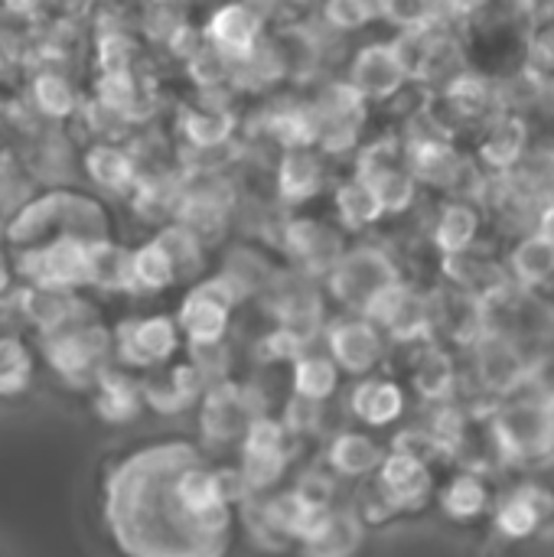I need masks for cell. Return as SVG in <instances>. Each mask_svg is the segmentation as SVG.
<instances>
[{
	"label": "cell",
	"instance_id": "1",
	"mask_svg": "<svg viewBox=\"0 0 554 557\" xmlns=\"http://www.w3.org/2000/svg\"><path fill=\"white\" fill-rule=\"evenodd\" d=\"M500 463H535L554 457V411L522 395L496 405L487 421Z\"/></svg>",
	"mask_w": 554,
	"mask_h": 557
},
{
	"label": "cell",
	"instance_id": "2",
	"mask_svg": "<svg viewBox=\"0 0 554 557\" xmlns=\"http://www.w3.org/2000/svg\"><path fill=\"white\" fill-rule=\"evenodd\" d=\"M65 222V232L78 242L98 245V242H111L108 238V215L101 212L98 202H91L88 196L78 193H49L36 202H26L20 209V215L10 222V238L13 242H29L36 245V238L52 225V222Z\"/></svg>",
	"mask_w": 554,
	"mask_h": 557
},
{
	"label": "cell",
	"instance_id": "3",
	"mask_svg": "<svg viewBox=\"0 0 554 557\" xmlns=\"http://www.w3.org/2000/svg\"><path fill=\"white\" fill-rule=\"evenodd\" d=\"M46 359L49 366L69 379V382H91L98 379L104 369L101 362L111 352V333L101 323H82V317L56 333H46Z\"/></svg>",
	"mask_w": 554,
	"mask_h": 557
},
{
	"label": "cell",
	"instance_id": "4",
	"mask_svg": "<svg viewBox=\"0 0 554 557\" xmlns=\"http://www.w3.org/2000/svg\"><path fill=\"white\" fill-rule=\"evenodd\" d=\"M327 277H330L333 297H340L346 307H356L359 313L366 310V304L376 294H382L385 287H392V284L402 281L395 261L382 248H376V245L349 248Z\"/></svg>",
	"mask_w": 554,
	"mask_h": 557
},
{
	"label": "cell",
	"instance_id": "5",
	"mask_svg": "<svg viewBox=\"0 0 554 557\" xmlns=\"http://www.w3.org/2000/svg\"><path fill=\"white\" fill-rule=\"evenodd\" d=\"M16 268L33 281L46 287H65L75 290L88 284L91 277V245L78 238H52L26 248L16 261Z\"/></svg>",
	"mask_w": 554,
	"mask_h": 557
},
{
	"label": "cell",
	"instance_id": "6",
	"mask_svg": "<svg viewBox=\"0 0 554 557\" xmlns=\"http://www.w3.org/2000/svg\"><path fill=\"white\" fill-rule=\"evenodd\" d=\"M473 352V372L483 385V392L496 395V398H513L516 392L526 388L529 379V362L532 356L522 349V343H516L513 336L503 333H480L470 346Z\"/></svg>",
	"mask_w": 554,
	"mask_h": 557
},
{
	"label": "cell",
	"instance_id": "7",
	"mask_svg": "<svg viewBox=\"0 0 554 557\" xmlns=\"http://www.w3.org/2000/svg\"><path fill=\"white\" fill-rule=\"evenodd\" d=\"M180 346V326L170 317H134L111 333V349L124 366L150 369L167 362Z\"/></svg>",
	"mask_w": 554,
	"mask_h": 557
},
{
	"label": "cell",
	"instance_id": "8",
	"mask_svg": "<svg viewBox=\"0 0 554 557\" xmlns=\"http://www.w3.org/2000/svg\"><path fill=\"white\" fill-rule=\"evenodd\" d=\"M235 300L238 294L232 290V284L216 274L186 294L176 326L189 336V343H222L229 326V310Z\"/></svg>",
	"mask_w": 554,
	"mask_h": 557
},
{
	"label": "cell",
	"instance_id": "9",
	"mask_svg": "<svg viewBox=\"0 0 554 557\" xmlns=\"http://www.w3.org/2000/svg\"><path fill=\"white\" fill-rule=\"evenodd\" d=\"M327 356L340 372L369 375L385 359V333L366 317H340L327 330Z\"/></svg>",
	"mask_w": 554,
	"mask_h": 557
},
{
	"label": "cell",
	"instance_id": "10",
	"mask_svg": "<svg viewBox=\"0 0 554 557\" xmlns=\"http://www.w3.org/2000/svg\"><path fill=\"white\" fill-rule=\"evenodd\" d=\"M554 516V493L542 483H522L493 503V525L503 539H532Z\"/></svg>",
	"mask_w": 554,
	"mask_h": 557
},
{
	"label": "cell",
	"instance_id": "11",
	"mask_svg": "<svg viewBox=\"0 0 554 557\" xmlns=\"http://www.w3.org/2000/svg\"><path fill=\"white\" fill-rule=\"evenodd\" d=\"M366 101L369 98H376V101H382V98H392L405 82H408V75H405V65H402V59H398V52H395V42L392 39H379V42H369V46H362L356 55H353V62H349V78H346Z\"/></svg>",
	"mask_w": 554,
	"mask_h": 557
},
{
	"label": "cell",
	"instance_id": "12",
	"mask_svg": "<svg viewBox=\"0 0 554 557\" xmlns=\"http://www.w3.org/2000/svg\"><path fill=\"white\" fill-rule=\"evenodd\" d=\"M372 480L379 483V490L385 493V499L392 503L395 512H415V509L428 506L434 496L431 467H424L405 454H395V450L385 454V460Z\"/></svg>",
	"mask_w": 554,
	"mask_h": 557
},
{
	"label": "cell",
	"instance_id": "13",
	"mask_svg": "<svg viewBox=\"0 0 554 557\" xmlns=\"http://www.w3.org/2000/svg\"><path fill=\"white\" fill-rule=\"evenodd\" d=\"M464 166H467L464 153L444 134H421V137H411L405 147V170L415 176V183L454 189Z\"/></svg>",
	"mask_w": 554,
	"mask_h": 557
},
{
	"label": "cell",
	"instance_id": "14",
	"mask_svg": "<svg viewBox=\"0 0 554 557\" xmlns=\"http://www.w3.org/2000/svg\"><path fill=\"white\" fill-rule=\"evenodd\" d=\"M251 418H258V411L251 405V395L238 385L216 382L202 398V434L209 441H238Z\"/></svg>",
	"mask_w": 554,
	"mask_h": 557
},
{
	"label": "cell",
	"instance_id": "15",
	"mask_svg": "<svg viewBox=\"0 0 554 557\" xmlns=\"http://www.w3.org/2000/svg\"><path fill=\"white\" fill-rule=\"evenodd\" d=\"M529 147V124L522 121V114H493L480 140V163L493 176H506L516 170Z\"/></svg>",
	"mask_w": 554,
	"mask_h": 557
},
{
	"label": "cell",
	"instance_id": "16",
	"mask_svg": "<svg viewBox=\"0 0 554 557\" xmlns=\"http://www.w3.org/2000/svg\"><path fill=\"white\" fill-rule=\"evenodd\" d=\"M366 525L353 509H327L317 529L297 542L300 557H353L359 555Z\"/></svg>",
	"mask_w": 554,
	"mask_h": 557
},
{
	"label": "cell",
	"instance_id": "17",
	"mask_svg": "<svg viewBox=\"0 0 554 557\" xmlns=\"http://www.w3.org/2000/svg\"><path fill=\"white\" fill-rule=\"evenodd\" d=\"M284 245L294 258H300L307 264V271H327V274L346 255L343 235H336L333 228H327L317 219H294L284 228Z\"/></svg>",
	"mask_w": 554,
	"mask_h": 557
},
{
	"label": "cell",
	"instance_id": "18",
	"mask_svg": "<svg viewBox=\"0 0 554 557\" xmlns=\"http://www.w3.org/2000/svg\"><path fill=\"white\" fill-rule=\"evenodd\" d=\"M20 313L26 323H33L42 336L46 333H56L69 323H75L82 317V304L75 297V290H65V287H46V284H33L26 287L20 297Z\"/></svg>",
	"mask_w": 554,
	"mask_h": 557
},
{
	"label": "cell",
	"instance_id": "19",
	"mask_svg": "<svg viewBox=\"0 0 554 557\" xmlns=\"http://www.w3.org/2000/svg\"><path fill=\"white\" fill-rule=\"evenodd\" d=\"M349 411L369 428H389L405 414V388L395 379L366 375L349 392Z\"/></svg>",
	"mask_w": 554,
	"mask_h": 557
},
{
	"label": "cell",
	"instance_id": "20",
	"mask_svg": "<svg viewBox=\"0 0 554 557\" xmlns=\"http://www.w3.org/2000/svg\"><path fill=\"white\" fill-rule=\"evenodd\" d=\"M202 36H206L209 46H216L229 59H238V55L251 52L261 42V20H258L255 7H238V3L222 7V10L212 13Z\"/></svg>",
	"mask_w": 554,
	"mask_h": 557
},
{
	"label": "cell",
	"instance_id": "21",
	"mask_svg": "<svg viewBox=\"0 0 554 557\" xmlns=\"http://www.w3.org/2000/svg\"><path fill=\"white\" fill-rule=\"evenodd\" d=\"M385 460V447L362 431H340L327 447V463L336 476L372 480Z\"/></svg>",
	"mask_w": 554,
	"mask_h": 557
},
{
	"label": "cell",
	"instance_id": "22",
	"mask_svg": "<svg viewBox=\"0 0 554 557\" xmlns=\"http://www.w3.org/2000/svg\"><path fill=\"white\" fill-rule=\"evenodd\" d=\"M506 271L513 277V284L526 294L545 287L554 281V242L545 238L542 232H529L522 235L509 258H506Z\"/></svg>",
	"mask_w": 554,
	"mask_h": 557
},
{
	"label": "cell",
	"instance_id": "23",
	"mask_svg": "<svg viewBox=\"0 0 554 557\" xmlns=\"http://www.w3.org/2000/svg\"><path fill=\"white\" fill-rule=\"evenodd\" d=\"M444 277L451 281V287L477 297L480 304L496 297L500 290L513 287V277L503 264L490 261V258H477V255H457V258H444Z\"/></svg>",
	"mask_w": 554,
	"mask_h": 557
},
{
	"label": "cell",
	"instance_id": "24",
	"mask_svg": "<svg viewBox=\"0 0 554 557\" xmlns=\"http://www.w3.org/2000/svg\"><path fill=\"white\" fill-rule=\"evenodd\" d=\"M480 212L473 202H464V199H451L441 206L438 219H434V228H431V242L438 245V251L444 258H457V255H467L473 251L477 245V235H480Z\"/></svg>",
	"mask_w": 554,
	"mask_h": 557
},
{
	"label": "cell",
	"instance_id": "25",
	"mask_svg": "<svg viewBox=\"0 0 554 557\" xmlns=\"http://www.w3.org/2000/svg\"><path fill=\"white\" fill-rule=\"evenodd\" d=\"M506 180L532 209L542 212L554 206V147H529Z\"/></svg>",
	"mask_w": 554,
	"mask_h": 557
},
{
	"label": "cell",
	"instance_id": "26",
	"mask_svg": "<svg viewBox=\"0 0 554 557\" xmlns=\"http://www.w3.org/2000/svg\"><path fill=\"white\" fill-rule=\"evenodd\" d=\"M441 509L454 522H477L493 512V490L480 473H457L441 490Z\"/></svg>",
	"mask_w": 554,
	"mask_h": 557
},
{
	"label": "cell",
	"instance_id": "27",
	"mask_svg": "<svg viewBox=\"0 0 554 557\" xmlns=\"http://www.w3.org/2000/svg\"><path fill=\"white\" fill-rule=\"evenodd\" d=\"M415 392L431 405H447L457 392V366L441 346H428L411 372Z\"/></svg>",
	"mask_w": 554,
	"mask_h": 557
},
{
	"label": "cell",
	"instance_id": "28",
	"mask_svg": "<svg viewBox=\"0 0 554 557\" xmlns=\"http://www.w3.org/2000/svg\"><path fill=\"white\" fill-rule=\"evenodd\" d=\"M144 401V392L140 385L118 372V369H104L98 379H95V411L101 414V421H111V424H121V421H131L137 414Z\"/></svg>",
	"mask_w": 554,
	"mask_h": 557
},
{
	"label": "cell",
	"instance_id": "29",
	"mask_svg": "<svg viewBox=\"0 0 554 557\" xmlns=\"http://www.w3.org/2000/svg\"><path fill=\"white\" fill-rule=\"evenodd\" d=\"M496 85H490L483 75L477 72H460L444 85V101L451 104V111L460 121H477V117H493L496 111Z\"/></svg>",
	"mask_w": 554,
	"mask_h": 557
},
{
	"label": "cell",
	"instance_id": "30",
	"mask_svg": "<svg viewBox=\"0 0 554 557\" xmlns=\"http://www.w3.org/2000/svg\"><path fill=\"white\" fill-rule=\"evenodd\" d=\"M336 388H340V369L327 352L307 349L294 359V395L323 405L333 398Z\"/></svg>",
	"mask_w": 554,
	"mask_h": 557
},
{
	"label": "cell",
	"instance_id": "31",
	"mask_svg": "<svg viewBox=\"0 0 554 557\" xmlns=\"http://www.w3.org/2000/svg\"><path fill=\"white\" fill-rule=\"evenodd\" d=\"M85 170L104 189H127V186H134V176H137L134 157L124 147H118L114 140L91 144L85 150Z\"/></svg>",
	"mask_w": 554,
	"mask_h": 557
},
{
	"label": "cell",
	"instance_id": "32",
	"mask_svg": "<svg viewBox=\"0 0 554 557\" xmlns=\"http://www.w3.org/2000/svg\"><path fill=\"white\" fill-rule=\"evenodd\" d=\"M320 180H323V166H320V157L310 150V147H294L281 157V166H278V183H281V193L294 202L313 196L320 189Z\"/></svg>",
	"mask_w": 554,
	"mask_h": 557
},
{
	"label": "cell",
	"instance_id": "33",
	"mask_svg": "<svg viewBox=\"0 0 554 557\" xmlns=\"http://www.w3.org/2000/svg\"><path fill=\"white\" fill-rule=\"evenodd\" d=\"M153 242L170 258L176 277H193L196 271H202V238L193 228L173 222V225H163Z\"/></svg>",
	"mask_w": 554,
	"mask_h": 557
},
{
	"label": "cell",
	"instance_id": "34",
	"mask_svg": "<svg viewBox=\"0 0 554 557\" xmlns=\"http://www.w3.org/2000/svg\"><path fill=\"white\" fill-rule=\"evenodd\" d=\"M336 209H340V219L349 225V228H362V225H372L379 222L385 212L372 193V186L359 176L346 180L340 189H336Z\"/></svg>",
	"mask_w": 554,
	"mask_h": 557
},
{
	"label": "cell",
	"instance_id": "35",
	"mask_svg": "<svg viewBox=\"0 0 554 557\" xmlns=\"http://www.w3.org/2000/svg\"><path fill=\"white\" fill-rule=\"evenodd\" d=\"M176 281V271L170 258L160 251L157 242H144L140 248L131 251V287L144 290H163Z\"/></svg>",
	"mask_w": 554,
	"mask_h": 557
},
{
	"label": "cell",
	"instance_id": "36",
	"mask_svg": "<svg viewBox=\"0 0 554 557\" xmlns=\"http://www.w3.org/2000/svg\"><path fill=\"white\" fill-rule=\"evenodd\" d=\"M183 134L196 144V147H216L232 134V114L222 108H189L183 114Z\"/></svg>",
	"mask_w": 554,
	"mask_h": 557
},
{
	"label": "cell",
	"instance_id": "37",
	"mask_svg": "<svg viewBox=\"0 0 554 557\" xmlns=\"http://www.w3.org/2000/svg\"><path fill=\"white\" fill-rule=\"evenodd\" d=\"M33 101L39 104L42 114H52V117H65L75 111V88L65 75L59 72H42L36 75L33 82Z\"/></svg>",
	"mask_w": 554,
	"mask_h": 557
},
{
	"label": "cell",
	"instance_id": "38",
	"mask_svg": "<svg viewBox=\"0 0 554 557\" xmlns=\"http://www.w3.org/2000/svg\"><path fill=\"white\" fill-rule=\"evenodd\" d=\"M29 372H33L29 349L16 336H3L0 339V395L23 392L29 382Z\"/></svg>",
	"mask_w": 554,
	"mask_h": 557
},
{
	"label": "cell",
	"instance_id": "39",
	"mask_svg": "<svg viewBox=\"0 0 554 557\" xmlns=\"http://www.w3.org/2000/svg\"><path fill=\"white\" fill-rule=\"evenodd\" d=\"M526 52H529V65L535 72H542L545 78L554 75V7L539 10L535 23H529V29H526Z\"/></svg>",
	"mask_w": 554,
	"mask_h": 557
},
{
	"label": "cell",
	"instance_id": "40",
	"mask_svg": "<svg viewBox=\"0 0 554 557\" xmlns=\"http://www.w3.org/2000/svg\"><path fill=\"white\" fill-rule=\"evenodd\" d=\"M268 131H271L281 144H287V150H294V147H310V144H313V134H317L313 111H310V108H284V111L271 114Z\"/></svg>",
	"mask_w": 554,
	"mask_h": 557
},
{
	"label": "cell",
	"instance_id": "41",
	"mask_svg": "<svg viewBox=\"0 0 554 557\" xmlns=\"http://www.w3.org/2000/svg\"><path fill=\"white\" fill-rule=\"evenodd\" d=\"M287 460H291L287 454H242V467H238V473H242V480H245L248 493H251V496H258V493L271 490V486L284 476Z\"/></svg>",
	"mask_w": 554,
	"mask_h": 557
},
{
	"label": "cell",
	"instance_id": "42",
	"mask_svg": "<svg viewBox=\"0 0 554 557\" xmlns=\"http://www.w3.org/2000/svg\"><path fill=\"white\" fill-rule=\"evenodd\" d=\"M242 454H287V428L268 414L248 421L242 434Z\"/></svg>",
	"mask_w": 554,
	"mask_h": 557
},
{
	"label": "cell",
	"instance_id": "43",
	"mask_svg": "<svg viewBox=\"0 0 554 557\" xmlns=\"http://www.w3.org/2000/svg\"><path fill=\"white\" fill-rule=\"evenodd\" d=\"M98 101L124 111L127 117H134V104H137V82L134 75L124 69V72H101L98 78Z\"/></svg>",
	"mask_w": 554,
	"mask_h": 557
},
{
	"label": "cell",
	"instance_id": "44",
	"mask_svg": "<svg viewBox=\"0 0 554 557\" xmlns=\"http://www.w3.org/2000/svg\"><path fill=\"white\" fill-rule=\"evenodd\" d=\"M323 16H327L336 29H359V26H366L372 16H379V7L359 3V0H333V3L323 7Z\"/></svg>",
	"mask_w": 554,
	"mask_h": 557
},
{
	"label": "cell",
	"instance_id": "45",
	"mask_svg": "<svg viewBox=\"0 0 554 557\" xmlns=\"http://www.w3.org/2000/svg\"><path fill=\"white\" fill-rule=\"evenodd\" d=\"M526 388H529V398H535V401L549 405V408L554 411V352L532 356Z\"/></svg>",
	"mask_w": 554,
	"mask_h": 557
},
{
	"label": "cell",
	"instance_id": "46",
	"mask_svg": "<svg viewBox=\"0 0 554 557\" xmlns=\"http://www.w3.org/2000/svg\"><path fill=\"white\" fill-rule=\"evenodd\" d=\"M294 493L304 496L310 506L317 509H333V493H336V483L327 470H307L297 483H294Z\"/></svg>",
	"mask_w": 554,
	"mask_h": 557
},
{
	"label": "cell",
	"instance_id": "47",
	"mask_svg": "<svg viewBox=\"0 0 554 557\" xmlns=\"http://www.w3.org/2000/svg\"><path fill=\"white\" fill-rule=\"evenodd\" d=\"M131 52H134V42L121 29H108L98 39V59H101L104 72H124L127 62H131Z\"/></svg>",
	"mask_w": 554,
	"mask_h": 557
},
{
	"label": "cell",
	"instance_id": "48",
	"mask_svg": "<svg viewBox=\"0 0 554 557\" xmlns=\"http://www.w3.org/2000/svg\"><path fill=\"white\" fill-rule=\"evenodd\" d=\"M85 117H88V127H91V131H98V134L108 137V144H111V137H121L124 127L131 124V117H127L124 111H118V108H111V104H104V101H98V98L88 101Z\"/></svg>",
	"mask_w": 554,
	"mask_h": 557
},
{
	"label": "cell",
	"instance_id": "49",
	"mask_svg": "<svg viewBox=\"0 0 554 557\" xmlns=\"http://www.w3.org/2000/svg\"><path fill=\"white\" fill-rule=\"evenodd\" d=\"M320 411H323V405L294 395L287 401V411H284V428L287 431H313L320 424Z\"/></svg>",
	"mask_w": 554,
	"mask_h": 557
},
{
	"label": "cell",
	"instance_id": "50",
	"mask_svg": "<svg viewBox=\"0 0 554 557\" xmlns=\"http://www.w3.org/2000/svg\"><path fill=\"white\" fill-rule=\"evenodd\" d=\"M535 232H542L545 238H552L554 242V206L542 209V215H539V222H535Z\"/></svg>",
	"mask_w": 554,
	"mask_h": 557
},
{
	"label": "cell",
	"instance_id": "51",
	"mask_svg": "<svg viewBox=\"0 0 554 557\" xmlns=\"http://www.w3.org/2000/svg\"><path fill=\"white\" fill-rule=\"evenodd\" d=\"M7 284H10V268H7V258L0 251V290H7Z\"/></svg>",
	"mask_w": 554,
	"mask_h": 557
}]
</instances>
